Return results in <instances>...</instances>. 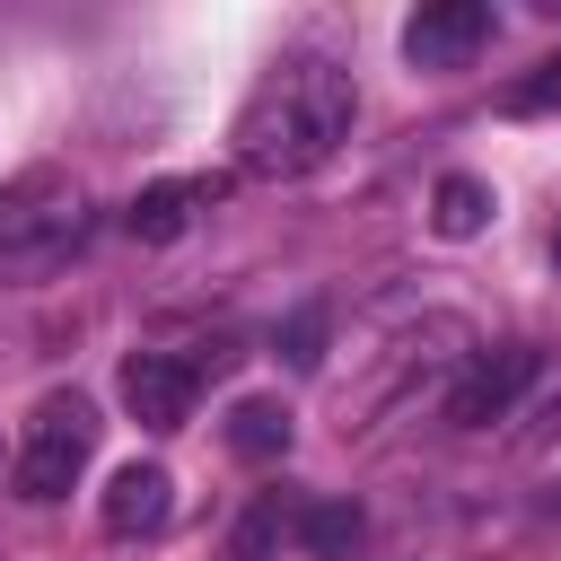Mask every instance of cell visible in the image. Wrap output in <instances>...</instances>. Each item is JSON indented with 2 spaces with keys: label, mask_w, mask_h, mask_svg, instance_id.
Here are the masks:
<instances>
[{
  "label": "cell",
  "mask_w": 561,
  "mask_h": 561,
  "mask_svg": "<svg viewBox=\"0 0 561 561\" xmlns=\"http://www.w3.org/2000/svg\"><path fill=\"white\" fill-rule=\"evenodd\" d=\"M351 114H359V88H351V70L342 61H324V53H289V61H272L263 79H254V96L237 105V167L245 175H307V167H324L342 140H351Z\"/></svg>",
  "instance_id": "1"
},
{
  "label": "cell",
  "mask_w": 561,
  "mask_h": 561,
  "mask_svg": "<svg viewBox=\"0 0 561 561\" xmlns=\"http://www.w3.org/2000/svg\"><path fill=\"white\" fill-rule=\"evenodd\" d=\"M79 228H88V210H79V184H70V175L35 167V175L0 184V280L53 272V263L79 245Z\"/></svg>",
  "instance_id": "2"
},
{
  "label": "cell",
  "mask_w": 561,
  "mask_h": 561,
  "mask_svg": "<svg viewBox=\"0 0 561 561\" xmlns=\"http://www.w3.org/2000/svg\"><path fill=\"white\" fill-rule=\"evenodd\" d=\"M88 447H96V403H88V394H44L35 421H26V447H18V465H9L18 500H61V491L79 482Z\"/></svg>",
  "instance_id": "3"
},
{
  "label": "cell",
  "mask_w": 561,
  "mask_h": 561,
  "mask_svg": "<svg viewBox=\"0 0 561 561\" xmlns=\"http://www.w3.org/2000/svg\"><path fill=\"white\" fill-rule=\"evenodd\" d=\"M535 368H543V359H535L526 342L482 351V359H473V368L447 386V421H456V430H491V421H508V403L535 386Z\"/></svg>",
  "instance_id": "4"
},
{
  "label": "cell",
  "mask_w": 561,
  "mask_h": 561,
  "mask_svg": "<svg viewBox=\"0 0 561 561\" xmlns=\"http://www.w3.org/2000/svg\"><path fill=\"white\" fill-rule=\"evenodd\" d=\"M482 44H491V0H430L403 26V61L412 70H465Z\"/></svg>",
  "instance_id": "5"
},
{
  "label": "cell",
  "mask_w": 561,
  "mask_h": 561,
  "mask_svg": "<svg viewBox=\"0 0 561 561\" xmlns=\"http://www.w3.org/2000/svg\"><path fill=\"white\" fill-rule=\"evenodd\" d=\"M193 386H202L193 359H167V351H131V359H123V412H131L140 430H158V438L193 421Z\"/></svg>",
  "instance_id": "6"
},
{
  "label": "cell",
  "mask_w": 561,
  "mask_h": 561,
  "mask_svg": "<svg viewBox=\"0 0 561 561\" xmlns=\"http://www.w3.org/2000/svg\"><path fill=\"white\" fill-rule=\"evenodd\" d=\"M167 508H175V473H167V465H123V473L105 482V535H123V543L158 535Z\"/></svg>",
  "instance_id": "7"
},
{
  "label": "cell",
  "mask_w": 561,
  "mask_h": 561,
  "mask_svg": "<svg viewBox=\"0 0 561 561\" xmlns=\"http://www.w3.org/2000/svg\"><path fill=\"white\" fill-rule=\"evenodd\" d=\"M193 202H219V175H202V184H140L123 219H131L140 245H175L193 228Z\"/></svg>",
  "instance_id": "8"
},
{
  "label": "cell",
  "mask_w": 561,
  "mask_h": 561,
  "mask_svg": "<svg viewBox=\"0 0 561 561\" xmlns=\"http://www.w3.org/2000/svg\"><path fill=\"white\" fill-rule=\"evenodd\" d=\"M491 210H500V202H491V184H482V175H438V193H430V228H438V237H456V245H465V237H482V228H491Z\"/></svg>",
  "instance_id": "9"
},
{
  "label": "cell",
  "mask_w": 561,
  "mask_h": 561,
  "mask_svg": "<svg viewBox=\"0 0 561 561\" xmlns=\"http://www.w3.org/2000/svg\"><path fill=\"white\" fill-rule=\"evenodd\" d=\"M228 447H237L245 465H280V456H289V412H280L272 394H245V403L228 412Z\"/></svg>",
  "instance_id": "10"
},
{
  "label": "cell",
  "mask_w": 561,
  "mask_h": 561,
  "mask_svg": "<svg viewBox=\"0 0 561 561\" xmlns=\"http://www.w3.org/2000/svg\"><path fill=\"white\" fill-rule=\"evenodd\" d=\"M359 500H316V508H298V543L307 552H351L359 543Z\"/></svg>",
  "instance_id": "11"
},
{
  "label": "cell",
  "mask_w": 561,
  "mask_h": 561,
  "mask_svg": "<svg viewBox=\"0 0 561 561\" xmlns=\"http://www.w3.org/2000/svg\"><path fill=\"white\" fill-rule=\"evenodd\" d=\"M280 351H289V368H316V359H324V307H298V316L280 324Z\"/></svg>",
  "instance_id": "12"
},
{
  "label": "cell",
  "mask_w": 561,
  "mask_h": 561,
  "mask_svg": "<svg viewBox=\"0 0 561 561\" xmlns=\"http://www.w3.org/2000/svg\"><path fill=\"white\" fill-rule=\"evenodd\" d=\"M508 105H517V114H543V105H561V53H552V61H535V79H526Z\"/></svg>",
  "instance_id": "13"
},
{
  "label": "cell",
  "mask_w": 561,
  "mask_h": 561,
  "mask_svg": "<svg viewBox=\"0 0 561 561\" xmlns=\"http://www.w3.org/2000/svg\"><path fill=\"white\" fill-rule=\"evenodd\" d=\"M552 263H561V237H552Z\"/></svg>",
  "instance_id": "14"
},
{
  "label": "cell",
  "mask_w": 561,
  "mask_h": 561,
  "mask_svg": "<svg viewBox=\"0 0 561 561\" xmlns=\"http://www.w3.org/2000/svg\"><path fill=\"white\" fill-rule=\"evenodd\" d=\"M0 465H9V447H0Z\"/></svg>",
  "instance_id": "15"
}]
</instances>
